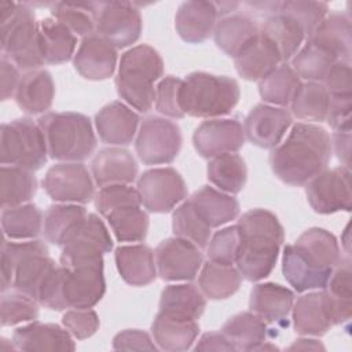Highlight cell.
<instances>
[{
  "instance_id": "cell-12",
  "label": "cell",
  "mask_w": 352,
  "mask_h": 352,
  "mask_svg": "<svg viewBox=\"0 0 352 352\" xmlns=\"http://www.w3.org/2000/svg\"><path fill=\"white\" fill-rule=\"evenodd\" d=\"M182 143V132L176 122L151 116L143 120L139 128L135 150L146 165L169 164L177 157Z\"/></svg>"
},
{
  "instance_id": "cell-53",
  "label": "cell",
  "mask_w": 352,
  "mask_h": 352,
  "mask_svg": "<svg viewBox=\"0 0 352 352\" xmlns=\"http://www.w3.org/2000/svg\"><path fill=\"white\" fill-rule=\"evenodd\" d=\"M209 260L223 264H234L239 248L238 227L228 226L217 231L208 242Z\"/></svg>"
},
{
  "instance_id": "cell-22",
  "label": "cell",
  "mask_w": 352,
  "mask_h": 352,
  "mask_svg": "<svg viewBox=\"0 0 352 352\" xmlns=\"http://www.w3.org/2000/svg\"><path fill=\"white\" fill-rule=\"evenodd\" d=\"M217 16L216 3L204 0L184 1L177 8L175 28L184 41L199 44L213 33Z\"/></svg>"
},
{
  "instance_id": "cell-61",
  "label": "cell",
  "mask_w": 352,
  "mask_h": 352,
  "mask_svg": "<svg viewBox=\"0 0 352 352\" xmlns=\"http://www.w3.org/2000/svg\"><path fill=\"white\" fill-rule=\"evenodd\" d=\"M334 151L338 160L342 162V166L349 168L351 165V131H336L333 133Z\"/></svg>"
},
{
  "instance_id": "cell-20",
  "label": "cell",
  "mask_w": 352,
  "mask_h": 352,
  "mask_svg": "<svg viewBox=\"0 0 352 352\" xmlns=\"http://www.w3.org/2000/svg\"><path fill=\"white\" fill-rule=\"evenodd\" d=\"M73 63L78 74L87 80H107L117 66V48L98 33L88 34L82 37Z\"/></svg>"
},
{
  "instance_id": "cell-54",
  "label": "cell",
  "mask_w": 352,
  "mask_h": 352,
  "mask_svg": "<svg viewBox=\"0 0 352 352\" xmlns=\"http://www.w3.org/2000/svg\"><path fill=\"white\" fill-rule=\"evenodd\" d=\"M183 80L175 76L164 77L155 87V109L172 118H182L186 114L180 107V88Z\"/></svg>"
},
{
  "instance_id": "cell-55",
  "label": "cell",
  "mask_w": 352,
  "mask_h": 352,
  "mask_svg": "<svg viewBox=\"0 0 352 352\" xmlns=\"http://www.w3.org/2000/svg\"><path fill=\"white\" fill-rule=\"evenodd\" d=\"M63 326L69 330V333L77 340H85L94 336L99 329V318L98 314L91 309H76L72 308L65 312L62 318Z\"/></svg>"
},
{
  "instance_id": "cell-26",
  "label": "cell",
  "mask_w": 352,
  "mask_h": 352,
  "mask_svg": "<svg viewBox=\"0 0 352 352\" xmlns=\"http://www.w3.org/2000/svg\"><path fill=\"white\" fill-rule=\"evenodd\" d=\"M351 19L344 12H330L307 37V41L323 48L342 62L351 60Z\"/></svg>"
},
{
  "instance_id": "cell-25",
  "label": "cell",
  "mask_w": 352,
  "mask_h": 352,
  "mask_svg": "<svg viewBox=\"0 0 352 352\" xmlns=\"http://www.w3.org/2000/svg\"><path fill=\"white\" fill-rule=\"evenodd\" d=\"M73 336L63 326L41 323L37 320L18 327L12 334V342L21 351H74Z\"/></svg>"
},
{
  "instance_id": "cell-24",
  "label": "cell",
  "mask_w": 352,
  "mask_h": 352,
  "mask_svg": "<svg viewBox=\"0 0 352 352\" xmlns=\"http://www.w3.org/2000/svg\"><path fill=\"white\" fill-rule=\"evenodd\" d=\"M139 121V116L118 100L103 106L95 116L100 140L114 146L129 144L135 138Z\"/></svg>"
},
{
  "instance_id": "cell-9",
  "label": "cell",
  "mask_w": 352,
  "mask_h": 352,
  "mask_svg": "<svg viewBox=\"0 0 352 352\" xmlns=\"http://www.w3.org/2000/svg\"><path fill=\"white\" fill-rule=\"evenodd\" d=\"M239 96V85L234 78L194 72L183 80L180 107L184 114L210 120L230 114Z\"/></svg>"
},
{
  "instance_id": "cell-16",
  "label": "cell",
  "mask_w": 352,
  "mask_h": 352,
  "mask_svg": "<svg viewBox=\"0 0 352 352\" xmlns=\"http://www.w3.org/2000/svg\"><path fill=\"white\" fill-rule=\"evenodd\" d=\"M43 187L51 199L60 204H88L95 194L94 180L81 162H59L51 166Z\"/></svg>"
},
{
  "instance_id": "cell-33",
  "label": "cell",
  "mask_w": 352,
  "mask_h": 352,
  "mask_svg": "<svg viewBox=\"0 0 352 352\" xmlns=\"http://www.w3.org/2000/svg\"><path fill=\"white\" fill-rule=\"evenodd\" d=\"M188 201L198 216L210 227L217 228L234 220L239 213V202L230 194L204 186L195 191Z\"/></svg>"
},
{
  "instance_id": "cell-52",
  "label": "cell",
  "mask_w": 352,
  "mask_h": 352,
  "mask_svg": "<svg viewBox=\"0 0 352 352\" xmlns=\"http://www.w3.org/2000/svg\"><path fill=\"white\" fill-rule=\"evenodd\" d=\"M142 199L138 188L128 184H111L102 187L95 195V206L98 212L106 216L109 212L122 206H140Z\"/></svg>"
},
{
  "instance_id": "cell-59",
  "label": "cell",
  "mask_w": 352,
  "mask_h": 352,
  "mask_svg": "<svg viewBox=\"0 0 352 352\" xmlns=\"http://www.w3.org/2000/svg\"><path fill=\"white\" fill-rule=\"evenodd\" d=\"M0 70H1V99L7 100L12 95H15L21 76H19L18 67L6 56H1Z\"/></svg>"
},
{
  "instance_id": "cell-21",
  "label": "cell",
  "mask_w": 352,
  "mask_h": 352,
  "mask_svg": "<svg viewBox=\"0 0 352 352\" xmlns=\"http://www.w3.org/2000/svg\"><path fill=\"white\" fill-rule=\"evenodd\" d=\"M238 74L248 81H260L282 62L276 45L261 32L234 58Z\"/></svg>"
},
{
  "instance_id": "cell-60",
  "label": "cell",
  "mask_w": 352,
  "mask_h": 352,
  "mask_svg": "<svg viewBox=\"0 0 352 352\" xmlns=\"http://www.w3.org/2000/svg\"><path fill=\"white\" fill-rule=\"evenodd\" d=\"M195 351H236L232 342L221 331L205 333L194 348Z\"/></svg>"
},
{
  "instance_id": "cell-13",
  "label": "cell",
  "mask_w": 352,
  "mask_h": 352,
  "mask_svg": "<svg viewBox=\"0 0 352 352\" xmlns=\"http://www.w3.org/2000/svg\"><path fill=\"white\" fill-rule=\"evenodd\" d=\"M311 208L320 214L352 209L351 170L346 166L324 169L305 184Z\"/></svg>"
},
{
  "instance_id": "cell-8",
  "label": "cell",
  "mask_w": 352,
  "mask_h": 352,
  "mask_svg": "<svg viewBox=\"0 0 352 352\" xmlns=\"http://www.w3.org/2000/svg\"><path fill=\"white\" fill-rule=\"evenodd\" d=\"M48 155L63 162H80L96 147V136L91 120L80 113L51 111L37 120Z\"/></svg>"
},
{
  "instance_id": "cell-43",
  "label": "cell",
  "mask_w": 352,
  "mask_h": 352,
  "mask_svg": "<svg viewBox=\"0 0 352 352\" xmlns=\"http://www.w3.org/2000/svg\"><path fill=\"white\" fill-rule=\"evenodd\" d=\"M330 95L322 82H301L294 92L290 106L292 113L302 121H326Z\"/></svg>"
},
{
  "instance_id": "cell-6",
  "label": "cell",
  "mask_w": 352,
  "mask_h": 352,
  "mask_svg": "<svg viewBox=\"0 0 352 352\" xmlns=\"http://www.w3.org/2000/svg\"><path fill=\"white\" fill-rule=\"evenodd\" d=\"M164 62L147 44L132 47L121 55L116 77L117 92L133 109L147 113L155 99L154 82L162 77Z\"/></svg>"
},
{
  "instance_id": "cell-48",
  "label": "cell",
  "mask_w": 352,
  "mask_h": 352,
  "mask_svg": "<svg viewBox=\"0 0 352 352\" xmlns=\"http://www.w3.org/2000/svg\"><path fill=\"white\" fill-rule=\"evenodd\" d=\"M336 62H338V59L331 54L307 41L305 45L292 58V67L300 78L320 82Z\"/></svg>"
},
{
  "instance_id": "cell-5",
  "label": "cell",
  "mask_w": 352,
  "mask_h": 352,
  "mask_svg": "<svg viewBox=\"0 0 352 352\" xmlns=\"http://www.w3.org/2000/svg\"><path fill=\"white\" fill-rule=\"evenodd\" d=\"M1 293L15 290L38 302L41 289L56 268L48 248L38 239L26 242L3 241L1 245Z\"/></svg>"
},
{
  "instance_id": "cell-57",
  "label": "cell",
  "mask_w": 352,
  "mask_h": 352,
  "mask_svg": "<svg viewBox=\"0 0 352 352\" xmlns=\"http://www.w3.org/2000/svg\"><path fill=\"white\" fill-rule=\"evenodd\" d=\"M327 124L336 131H351L352 95L330 96L326 117Z\"/></svg>"
},
{
  "instance_id": "cell-46",
  "label": "cell",
  "mask_w": 352,
  "mask_h": 352,
  "mask_svg": "<svg viewBox=\"0 0 352 352\" xmlns=\"http://www.w3.org/2000/svg\"><path fill=\"white\" fill-rule=\"evenodd\" d=\"M99 3H52V18L65 25L69 30L78 36L95 33Z\"/></svg>"
},
{
  "instance_id": "cell-40",
  "label": "cell",
  "mask_w": 352,
  "mask_h": 352,
  "mask_svg": "<svg viewBox=\"0 0 352 352\" xmlns=\"http://www.w3.org/2000/svg\"><path fill=\"white\" fill-rule=\"evenodd\" d=\"M206 175L209 182L220 191L238 194L246 184L248 168L241 155L228 153L212 158L208 164Z\"/></svg>"
},
{
  "instance_id": "cell-38",
  "label": "cell",
  "mask_w": 352,
  "mask_h": 352,
  "mask_svg": "<svg viewBox=\"0 0 352 352\" xmlns=\"http://www.w3.org/2000/svg\"><path fill=\"white\" fill-rule=\"evenodd\" d=\"M242 275L232 264L208 260L198 278L199 290L210 300H224L238 292Z\"/></svg>"
},
{
  "instance_id": "cell-58",
  "label": "cell",
  "mask_w": 352,
  "mask_h": 352,
  "mask_svg": "<svg viewBox=\"0 0 352 352\" xmlns=\"http://www.w3.org/2000/svg\"><path fill=\"white\" fill-rule=\"evenodd\" d=\"M113 348L118 351H157V345L148 333L138 329H128L116 334Z\"/></svg>"
},
{
  "instance_id": "cell-1",
  "label": "cell",
  "mask_w": 352,
  "mask_h": 352,
  "mask_svg": "<svg viewBox=\"0 0 352 352\" xmlns=\"http://www.w3.org/2000/svg\"><path fill=\"white\" fill-rule=\"evenodd\" d=\"M331 151V139L324 128L309 122H297L286 140L271 151L270 165L283 183L305 186L327 168Z\"/></svg>"
},
{
  "instance_id": "cell-28",
  "label": "cell",
  "mask_w": 352,
  "mask_h": 352,
  "mask_svg": "<svg viewBox=\"0 0 352 352\" xmlns=\"http://www.w3.org/2000/svg\"><path fill=\"white\" fill-rule=\"evenodd\" d=\"M294 304V293L279 283H258L250 292L249 307L265 323H283Z\"/></svg>"
},
{
  "instance_id": "cell-23",
  "label": "cell",
  "mask_w": 352,
  "mask_h": 352,
  "mask_svg": "<svg viewBox=\"0 0 352 352\" xmlns=\"http://www.w3.org/2000/svg\"><path fill=\"white\" fill-rule=\"evenodd\" d=\"M91 172L96 186L129 184L138 176L135 157L121 147H104L96 153L91 162Z\"/></svg>"
},
{
  "instance_id": "cell-44",
  "label": "cell",
  "mask_w": 352,
  "mask_h": 352,
  "mask_svg": "<svg viewBox=\"0 0 352 352\" xmlns=\"http://www.w3.org/2000/svg\"><path fill=\"white\" fill-rule=\"evenodd\" d=\"M43 213L33 204L6 208L1 212V228L10 239H34L43 231Z\"/></svg>"
},
{
  "instance_id": "cell-27",
  "label": "cell",
  "mask_w": 352,
  "mask_h": 352,
  "mask_svg": "<svg viewBox=\"0 0 352 352\" xmlns=\"http://www.w3.org/2000/svg\"><path fill=\"white\" fill-rule=\"evenodd\" d=\"M151 333L160 349L180 352L191 348L199 333V324L198 320L158 311Z\"/></svg>"
},
{
  "instance_id": "cell-17",
  "label": "cell",
  "mask_w": 352,
  "mask_h": 352,
  "mask_svg": "<svg viewBox=\"0 0 352 352\" xmlns=\"http://www.w3.org/2000/svg\"><path fill=\"white\" fill-rule=\"evenodd\" d=\"M154 256L157 272L164 280H192L204 261L201 249L179 236L162 241Z\"/></svg>"
},
{
  "instance_id": "cell-15",
  "label": "cell",
  "mask_w": 352,
  "mask_h": 352,
  "mask_svg": "<svg viewBox=\"0 0 352 352\" xmlns=\"http://www.w3.org/2000/svg\"><path fill=\"white\" fill-rule=\"evenodd\" d=\"M142 15L129 1L99 3L95 33L110 41L116 48H125L136 43L142 33Z\"/></svg>"
},
{
  "instance_id": "cell-50",
  "label": "cell",
  "mask_w": 352,
  "mask_h": 352,
  "mask_svg": "<svg viewBox=\"0 0 352 352\" xmlns=\"http://www.w3.org/2000/svg\"><path fill=\"white\" fill-rule=\"evenodd\" d=\"M38 318V302L32 297L10 290L4 292L0 302L1 326H14L22 322L36 320Z\"/></svg>"
},
{
  "instance_id": "cell-2",
  "label": "cell",
  "mask_w": 352,
  "mask_h": 352,
  "mask_svg": "<svg viewBox=\"0 0 352 352\" xmlns=\"http://www.w3.org/2000/svg\"><path fill=\"white\" fill-rule=\"evenodd\" d=\"M341 258L336 236L324 228L314 227L304 231L293 245L285 246L283 276L298 293L323 289Z\"/></svg>"
},
{
  "instance_id": "cell-49",
  "label": "cell",
  "mask_w": 352,
  "mask_h": 352,
  "mask_svg": "<svg viewBox=\"0 0 352 352\" xmlns=\"http://www.w3.org/2000/svg\"><path fill=\"white\" fill-rule=\"evenodd\" d=\"M172 228L176 236L194 243L199 249L208 246L212 234V228L198 216L188 199L173 212Z\"/></svg>"
},
{
  "instance_id": "cell-30",
  "label": "cell",
  "mask_w": 352,
  "mask_h": 352,
  "mask_svg": "<svg viewBox=\"0 0 352 352\" xmlns=\"http://www.w3.org/2000/svg\"><path fill=\"white\" fill-rule=\"evenodd\" d=\"M116 265L121 278L132 286H146L154 282L157 265L154 252L147 245H125L116 249Z\"/></svg>"
},
{
  "instance_id": "cell-32",
  "label": "cell",
  "mask_w": 352,
  "mask_h": 352,
  "mask_svg": "<svg viewBox=\"0 0 352 352\" xmlns=\"http://www.w3.org/2000/svg\"><path fill=\"white\" fill-rule=\"evenodd\" d=\"M351 260L341 258L333 270L322 293L333 324L349 322L352 315V289H351Z\"/></svg>"
},
{
  "instance_id": "cell-62",
  "label": "cell",
  "mask_w": 352,
  "mask_h": 352,
  "mask_svg": "<svg viewBox=\"0 0 352 352\" xmlns=\"http://www.w3.org/2000/svg\"><path fill=\"white\" fill-rule=\"evenodd\" d=\"M289 351H296V349H300V351H319V349H324L323 344L319 342L318 340H312V338H298L296 340L289 348Z\"/></svg>"
},
{
  "instance_id": "cell-7",
  "label": "cell",
  "mask_w": 352,
  "mask_h": 352,
  "mask_svg": "<svg viewBox=\"0 0 352 352\" xmlns=\"http://www.w3.org/2000/svg\"><path fill=\"white\" fill-rule=\"evenodd\" d=\"M1 52L18 69L30 72L43 63L40 29L33 10L25 3H0Z\"/></svg>"
},
{
  "instance_id": "cell-39",
  "label": "cell",
  "mask_w": 352,
  "mask_h": 352,
  "mask_svg": "<svg viewBox=\"0 0 352 352\" xmlns=\"http://www.w3.org/2000/svg\"><path fill=\"white\" fill-rule=\"evenodd\" d=\"M223 333L236 351H256L267 341V323L254 312H241L231 316L223 326Z\"/></svg>"
},
{
  "instance_id": "cell-11",
  "label": "cell",
  "mask_w": 352,
  "mask_h": 352,
  "mask_svg": "<svg viewBox=\"0 0 352 352\" xmlns=\"http://www.w3.org/2000/svg\"><path fill=\"white\" fill-rule=\"evenodd\" d=\"M111 249L113 239L104 223L95 213H88L62 245L60 265L73 267L100 261Z\"/></svg>"
},
{
  "instance_id": "cell-35",
  "label": "cell",
  "mask_w": 352,
  "mask_h": 352,
  "mask_svg": "<svg viewBox=\"0 0 352 352\" xmlns=\"http://www.w3.org/2000/svg\"><path fill=\"white\" fill-rule=\"evenodd\" d=\"M260 32L276 45L282 62L292 59L307 37L301 25L290 15L278 11V8L267 15Z\"/></svg>"
},
{
  "instance_id": "cell-36",
  "label": "cell",
  "mask_w": 352,
  "mask_h": 352,
  "mask_svg": "<svg viewBox=\"0 0 352 352\" xmlns=\"http://www.w3.org/2000/svg\"><path fill=\"white\" fill-rule=\"evenodd\" d=\"M38 29L44 63L58 65L72 59L77 45V37L72 30L52 16L41 19Z\"/></svg>"
},
{
  "instance_id": "cell-18",
  "label": "cell",
  "mask_w": 352,
  "mask_h": 352,
  "mask_svg": "<svg viewBox=\"0 0 352 352\" xmlns=\"http://www.w3.org/2000/svg\"><path fill=\"white\" fill-rule=\"evenodd\" d=\"M192 143L204 158L236 153L245 143L243 126L235 118H210L198 125Z\"/></svg>"
},
{
  "instance_id": "cell-14",
  "label": "cell",
  "mask_w": 352,
  "mask_h": 352,
  "mask_svg": "<svg viewBox=\"0 0 352 352\" xmlns=\"http://www.w3.org/2000/svg\"><path fill=\"white\" fill-rule=\"evenodd\" d=\"M138 191L143 206L153 213L170 212L187 197L184 179L170 166L143 172L138 180Z\"/></svg>"
},
{
  "instance_id": "cell-10",
  "label": "cell",
  "mask_w": 352,
  "mask_h": 352,
  "mask_svg": "<svg viewBox=\"0 0 352 352\" xmlns=\"http://www.w3.org/2000/svg\"><path fill=\"white\" fill-rule=\"evenodd\" d=\"M48 157L44 133L38 124L30 118H18L1 125L0 129V162L37 170Z\"/></svg>"
},
{
  "instance_id": "cell-47",
  "label": "cell",
  "mask_w": 352,
  "mask_h": 352,
  "mask_svg": "<svg viewBox=\"0 0 352 352\" xmlns=\"http://www.w3.org/2000/svg\"><path fill=\"white\" fill-rule=\"evenodd\" d=\"M118 242H142L148 231V214L140 206H122L104 216Z\"/></svg>"
},
{
  "instance_id": "cell-19",
  "label": "cell",
  "mask_w": 352,
  "mask_h": 352,
  "mask_svg": "<svg viewBox=\"0 0 352 352\" xmlns=\"http://www.w3.org/2000/svg\"><path fill=\"white\" fill-rule=\"evenodd\" d=\"M293 122L289 110L260 103L245 118V138L261 148L276 147Z\"/></svg>"
},
{
  "instance_id": "cell-29",
  "label": "cell",
  "mask_w": 352,
  "mask_h": 352,
  "mask_svg": "<svg viewBox=\"0 0 352 352\" xmlns=\"http://www.w3.org/2000/svg\"><path fill=\"white\" fill-rule=\"evenodd\" d=\"M14 96L18 107L28 114L47 111L52 106L55 96V84L51 73L44 69L26 72L21 77Z\"/></svg>"
},
{
  "instance_id": "cell-37",
  "label": "cell",
  "mask_w": 352,
  "mask_h": 352,
  "mask_svg": "<svg viewBox=\"0 0 352 352\" xmlns=\"http://www.w3.org/2000/svg\"><path fill=\"white\" fill-rule=\"evenodd\" d=\"M206 307L204 293L191 283L169 285L160 298V311L187 319L198 320Z\"/></svg>"
},
{
  "instance_id": "cell-4",
  "label": "cell",
  "mask_w": 352,
  "mask_h": 352,
  "mask_svg": "<svg viewBox=\"0 0 352 352\" xmlns=\"http://www.w3.org/2000/svg\"><path fill=\"white\" fill-rule=\"evenodd\" d=\"M106 292L103 260L73 267L56 265L44 287L38 304L54 311L95 307Z\"/></svg>"
},
{
  "instance_id": "cell-34",
  "label": "cell",
  "mask_w": 352,
  "mask_h": 352,
  "mask_svg": "<svg viewBox=\"0 0 352 352\" xmlns=\"http://www.w3.org/2000/svg\"><path fill=\"white\" fill-rule=\"evenodd\" d=\"M260 33V26L248 14H228L221 16L216 23L213 30V37L216 45L227 55L235 58L238 52L257 34Z\"/></svg>"
},
{
  "instance_id": "cell-31",
  "label": "cell",
  "mask_w": 352,
  "mask_h": 352,
  "mask_svg": "<svg viewBox=\"0 0 352 352\" xmlns=\"http://www.w3.org/2000/svg\"><path fill=\"white\" fill-rule=\"evenodd\" d=\"M292 312L294 331L300 336L320 337L333 326L322 292H311L298 297Z\"/></svg>"
},
{
  "instance_id": "cell-42",
  "label": "cell",
  "mask_w": 352,
  "mask_h": 352,
  "mask_svg": "<svg viewBox=\"0 0 352 352\" xmlns=\"http://www.w3.org/2000/svg\"><path fill=\"white\" fill-rule=\"evenodd\" d=\"M37 191V180L32 170L19 166L3 165L0 169V202L1 208H12L26 204Z\"/></svg>"
},
{
  "instance_id": "cell-45",
  "label": "cell",
  "mask_w": 352,
  "mask_h": 352,
  "mask_svg": "<svg viewBox=\"0 0 352 352\" xmlns=\"http://www.w3.org/2000/svg\"><path fill=\"white\" fill-rule=\"evenodd\" d=\"M301 84L300 77L287 63L279 65L268 76L260 80L258 92L264 102L278 106H287Z\"/></svg>"
},
{
  "instance_id": "cell-41",
  "label": "cell",
  "mask_w": 352,
  "mask_h": 352,
  "mask_svg": "<svg viewBox=\"0 0 352 352\" xmlns=\"http://www.w3.org/2000/svg\"><path fill=\"white\" fill-rule=\"evenodd\" d=\"M87 210L78 204H55L51 205L43 221V231L45 239L52 243L62 246L72 231L87 217Z\"/></svg>"
},
{
  "instance_id": "cell-56",
  "label": "cell",
  "mask_w": 352,
  "mask_h": 352,
  "mask_svg": "<svg viewBox=\"0 0 352 352\" xmlns=\"http://www.w3.org/2000/svg\"><path fill=\"white\" fill-rule=\"evenodd\" d=\"M323 85L330 96L352 95L351 65L349 62H336L323 78Z\"/></svg>"
},
{
  "instance_id": "cell-51",
  "label": "cell",
  "mask_w": 352,
  "mask_h": 352,
  "mask_svg": "<svg viewBox=\"0 0 352 352\" xmlns=\"http://www.w3.org/2000/svg\"><path fill=\"white\" fill-rule=\"evenodd\" d=\"M278 11L296 19L308 37L329 14V6L322 1H282L278 4Z\"/></svg>"
},
{
  "instance_id": "cell-3",
  "label": "cell",
  "mask_w": 352,
  "mask_h": 352,
  "mask_svg": "<svg viewBox=\"0 0 352 352\" xmlns=\"http://www.w3.org/2000/svg\"><path fill=\"white\" fill-rule=\"evenodd\" d=\"M236 268L242 278L257 282L275 268L285 232L278 217L267 209H252L238 220Z\"/></svg>"
}]
</instances>
